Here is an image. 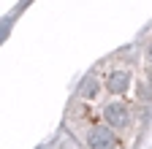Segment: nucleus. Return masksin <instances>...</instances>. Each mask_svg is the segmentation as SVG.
Segmentation results:
<instances>
[{
	"mask_svg": "<svg viewBox=\"0 0 152 149\" xmlns=\"http://www.w3.org/2000/svg\"><path fill=\"white\" fill-rule=\"evenodd\" d=\"M82 138L90 149H120V136L109 127H87L82 130Z\"/></svg>",
	"mask_w": 152,
	"mask_h": 149,
	"instance_id": "nucleus-1",
	"label": "nucleus"
}]
</instances>
